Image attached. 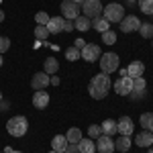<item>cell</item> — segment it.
I'll return each mask as SVG.
<instances>
[{"label":"cell","instance_id":"obj_21","mask_svg":"<svg viewBox=\"0 0 153 153\" xmlns=\"http://www.w3.org/2000/svg\"><path fill=\"white\" fill-rule=\"evenodd\" d=\"M100 129H102V135H108V137H112V135L117 133V123H114L112 118H106L104 123L100 125Z\"/></svg>","mask_w":153,"mask_h":153},{"label":"cell","instance_id":"obj_17","mask_svg":"<svg viewBox=\"0 0 153 153\" xmlns=\"http://www.w3.org/2000/svg\"><path fill=\"white\" fill-rule=\"evenodd\" d=\"M78 151L80 153H96V143H94V139H84L82 137V141L78 143Z\"/></svg>","mask_w":153,"mask_h":153},{"label":"cell","instance_id":"obj_8","mask_svg":"<svg viewBox=\"0 0 153 153\" xmlns=\"http://www.w3.org/2000/svg\"><path fill=\"white\" fill-rule=\"evenodd\" d=\"M131 90H133V78L129 76H123V78H118L117 82H114V92L120 96H129Z\"/></svg>","mask_w":153,"mask_h":153},{"label":"cell","instance_id":"obj_45","mask_svg":"<svg viewBox=\"0 0 153 153\" xmlns=\"http://www.w3.org/2000/svg\"><path fill=\"white\" fill-rule=\"evenodd\" d=\"M127 2H137V0H127Z\"/></svg>","mask_w":153,"mask_h":153},{"label":"cell","instance_id":"obj_42","mask_svg":"<svg viewBox=\"0 0 153 153\" xmlns=\"http://www.w3.org/2000/svg\"><path fill=\"white\" fill-rule=\"evenodd\" d=\"M71 2H76V4H80V2H84V0H71Z\"/></svg>","mask_w":153,"mask_h":153},{"label":"cell","instance_id":"obj_19","mask_svg":"<svg viewBox=\"0 0 153 153\" xmlns=\"http://www.w3.org/2000/svg\"><path fill=\"white\" fill-rule=\"evenodd\" d=\"M90 27H92V21H90L88 16H84V14H80V16L74 21V29H76V31H82L84 33V31H88Z\"/></svg>","mask_w":153,"mask_h":153},{"label":"cell","instance_id":"obj_2","mask_svg":"<svg viewBox=\"0 0 153 153\" xmlns=\"http://www.w3.org/2000/svg\"><path fill=\"white\" fill-rule=\"evenodd\" d=\"M6 131H8V135L12 137H23L27 135V131H29V120L25 117H12L8 118V123H6Z\"/></svg>","mask_w":153,"mask_h":153},{"label":"cell","instance_id":"obj_13","mask_svg":"<svg viewBox=\"0 0 153 153\" xmlns=\"http://www.w3.org/2000/svg\"><path fill=\"white\" fill-rule=\"evenodd\" d=\"M33 106L39 108V110H43V108L49 106V94L45 90H37L35 94H33Z\"/></svg>","mask_w":153,"mask_h":153},{"label":"cell","instance_id":"obj_11","mask_svg":"<svg viewBox=\"0 0 153 153\" xmlns=\"http://www.w3.org/2000/svg\"><path fill=\"white\" fill-rule=\"evenodd\" d=\"M49 74H45V71H39V74H35L33 76V80H31V86H33V90H45L49 86Z\"/></svg>","mask_w":153,"mask_h":153},{"label":"cell","instance_id":"obj_4","mask_svg":"<svg viewBox=\"0 0 153 153\" xmlns=\"http://www.w3.org/2000/svg\"><path fill=\"white\" fill-rule=\"evenodd\" d=\"M98 63H100V70H102V74H112V71L118 70V55H117V53H112V51L102 53Z\"/></svg>","mask_w":153,"mask_h":153},{"label":"cell","instance_id":"obj_39","mask_svg":"<svg viewBox=\"0 0 153 153\" xmlns=\"http://www.w3.org/2000/svg\"><path fill=\"white\" fill-rule=\"evenodd\" d=\"M49 84H53V86H59V78H51Z\"/></svg>","mask_w":153,"mask_h":153},{"label":"cell","instance_id":"obj_23","mask_svg":"<svg viewBox=\"0 0 153 153\" xmlns=\"http://www.w3.org/2000/svg\"><path fill=\"white\" fill-rule=\"evenodd\" d=\"M65 139H68V143H80L82 141V131L78 127H71L68 131V135H65Z\"/></svg>","mask_w":153,"mask_h":153},{"label":"cell","instance_id":"obj_10","mask_svg":"<svg viewBox=\"0 0 153 153\" xmlns=\"http://www.w3.org/2000/svg\"><path fill=\"white\" fill-rule=\"evenodd\" d=\"M133 129H135V125H133L131 117H120L117 120V133H120V135L131 137V135H133Z\"/></svg>","mask_w":153,"mask_h":153},{"label":"cell","instance_id":"obj_7","mask_svg":"<svg viewBox=\"0 0 153 153\" xmlns=\"http://www.w3.org/2000/svg\"><path fill=\"white\" fill-rule=\"evenodd\" d=\"M100 45H94V43H86L84 45V49H82V59L84 61H98L100 59Z\"/></svg>","mask_w":153,"mask_h":153},{"label":"cell","instance_id":"obj_32","mask_svg":"<svg viewBox=\"0 0 153 153\" xmlns=\"http://www.w3.org/2000/svg\"><path fill=\"white\" fill-rule=\"evenodd\" d=\"M100 135H102V129H100L98 125H90V127H88V137H90V139H98Z\"/></svg>","mask_w":153,"mask_h":153},{"label":"cell","instance_id":"obj_18","mask_svg":"<svg viewBox=\"0 0 153 153\" xmlns=\"http://www.w3.org/2000/svg\"><path fill=\"white\" fill-rule=\"evenodd\" d=\"M114 149L120 153H127L131 149V137H127V135H120L117 141H114Z\"/></svg>","mask_w":153,"mask_h":153},{"label":"cell","instance_id":"obj_50","mask_svg":"<svg viewBox=\"0 0 153 153\" xmlns=\"http://www.w3.org/2000/svg\"><path fill=\"white\" fill-rule=\"evenodd\" d=\"M151 41H153V39H151Z\"/></svg>","mask_w":153,"mask_h":153},{"label":"cell","instance_id":"obj_5","mask_svg":"<svg viewBox=\"0 0 153 153\" xmlns=\"http://www.w3.org/2000/svg\"><path fill=\"white\" fill-rule=\"evenodd\" d=\"M82 10H84V16H88L90 21H94V19H98V16H102L104 6L100 4V0H84Z\"/></svg>","mask_w":153,"mask_h":153},{"label":"cell","instance_id":"obj_22","mask_svg":"<svg viewBox=\"0 0 153 153\" xmlns=\"http://www.w3.org/2000/svg\"><path fill=\"white\" fill-rule=\"evenodd\" d=\"M92 27H94L98 33H104V31H108V29H110V23L106 21L104 16H98V19H94V21H92Z\"/></svg>","mask_w":153,"mask_h":153},{"label":"cell","instance_id":"obj_3","mask_svg":"<svg viewBox=\"0 0 153 153\" xmlns=\"http://www.w3.org/2000/svg\"><path fill=\"white\" fill-rule=\"evenodd\" d=\"M102 16H104L108 23H120V21L127 16V14H125V6H123V4H117V2H110V4L104 6Z\"/></svg>","mask_w":153,"mask_h":153},{"label":"cell","instance_id":"obj_48","mask_svg":"<svg viewBox=\"0 0 153 153\" xmlns=\"http://www.w3.org/2000/svg\"><path fill=\"white\" fill-rule=\"evenodd\" d=\"M0 2H2V0H0Z\"/></svg>","mask_w":153,"mask_h":153},{"label":"cell","instance_id":"obj_15","mask_svg":"<svg viewBox=\"0 0 153 153\" xmlns=\"http://www.w3.org/2000/svg\"><path fill=\"white\" fill-rule=\"evenodd\" d=\"M145 74V63L143 61H131V65L127 68V76L129 78H141Z\"/></svg>","mask_w":153,"mask_h":153},{"label":"cell","instance_id":"obj_41","mask_svg":"<svg viewBox=\"0 0 153 153\" xmlns=\"http://www.w3.org/2000/svg\"><path fill=\"white\" fill-rule=\"evenodd\" d=\"M2 21H4V12L0 10V23H2Z\"/></svg>","mask_w":153,"mask_h":153},{"label":"cell","instance_id":"obj_12","mask_svg":"<svg viewBox=\"0 0 153 153\" xmlns=\"http://www.w3.org/2000/svg\"><path fill=\"white\" fill-rule=\"evenodd\" d=\"M96 149H98L100 153H112L114 151V141H112V137L100 135L98 141H96Z\"/></svg>","mask_w":153,"mask_h":153},{"label":"cell","instance_id":"obj_30","mask_svg":"<svg viewBox=\"0 0 153 153\" xmlns=\"http://www.w3.org/2000/svg\"><path fill=\"white\" fill-rule=\"evenodd\" d=\"M65 57L70 59V61H78V59L82 57V51L78 47H68L65 49Z\"/></svg>","mask_w":153,"mask_h":153},{"label":"cell","instance_id":"obj_36","mask_svg":"<svg viewBox=\"0 0 153 153\" xmlns=\"http://www.w3.org/2000/svg\"><path fill=\"white\" fill-rule=\"evenodd\" d=\"M131 98H133V100H141V98H145V92H131Z\"/></svg>","mask_w":153,"mask_h":153},{"label":"cell","instance_id":"obj_43","mask_svg":"<svg viewBox=\"0 0 153 153\" xmlns=\"http://www.w3.org/2000/svg\"><path fill=\"white\" fill-rule=\"evenodd\" d=\"M147 153H153V145H151V147H149V151H147Z\"/></svg>","mask_w":153,"mask_h":153},{"label":"cell","instance_id":"obj_20","mask_svg":"<svg viewBox=\"0 0 153 153\" xmlns=\"http://www.w3.org/2000/svg\"><path fill=\"white\" fill-rule=\"evenodd\" d=\"M65 145H68L65 135H55V137H53V141H51V149H53V151H57V153H63Z\"/></svg>","mask_w":153,"mask_h":153},{"label":"cell","instance_id":"obj_27","mask_svg":"<svg viewBox=\"0 0 153 153\" xmlns=\"http://www.w3.org/2000/svg\"><path fill=\"white\" fill-rule=\"evenodd\" d=\"M102 43H104V45H114V43H117V33H114L112 29L104 31V33H102Z\"/></svg>","mask_w":153,"mask_h":153},{"label":"cell","instance_id":"obj_46","mask_svg":"<svg viewBox=\"0 0 153 153\" xmlns=\"http://www.w3.org/2000/svg\"><path fill=\"white\" fill-rule=\"evenodd\" d=\"M0 102H2V92H0Z\"/></svg>","mask_w":153,"mask_h":153},{"label":"cell","instance_id":"obj_37","mask_svg":"<svg viewBox=\"0 0 153 153\" xmlns=\"http://www.w3.org/2000/svg\"><path fill=\"white\" fill-rule=\"evenodd\" d=\"M84 45H86V41H84V39H76V41H74V47H78L80 51L84 49Z\"/></svg>","mask_w":153,"mask_h":153},{"label":"cell","instance_id":"obj_25","mask_svg":"<svg viewBox=\"0 0 153 153\" xmlns=\"http://www.w3.org/2000/svg\"><path fill=\"white\" fill-rule=\"evenodd\" d=\"M57 70H59V63L55 57L45 59V74H57Z\"/></svg>","mask_w":153,"mask_h":153},{"label":"cell","instance_id":"obj_47","mask_svg":"<svg viewBox=\"0 0 153 153\" xmlns=\"http://www.w3.org/2000/svg\"><path fill=\"white\" fill-rule=\"evenodd\" d=\"M49 153H57V151H53V149H51V151H49Z\"/></svg>","mask_w":153,"mask_h":153},{"label":"cell","instance_id":"obj_29","mask_svg":"<svg viewBox=\"0 0 153 153\" xmlns=\"http://www.w3.org/2000/svg\"><path fill=\"white\" fill-rule=\"evenodd\" d=\"M47 37H49L47 27H43V25H37V27H35V39H37V41H45Z\"/></svg>","mask_w":153,"mask_h":153},{"label":"cell","instance_id":"obj_40","mask_svg":"<svg viewBox=\"0 0 153 153\" xmlns=\"http://www.w3.org/2000/svg\"><path fill=\"white\" fill-rule=\"evenodd\" d=\"M4 153H23V151H14L12 147H6V149H4Z\"/></svg>","mask_w":153,"mask_h":153},{"label":"cell","instance_id":"obj_6","mask_svg":"<svg viewBox=\"0 0 153 153\" xmlns=\"http://www.w3.org/2000/svg\"><path fill=\"white\" fill-rule=\"evenodd\" d=\"M61 12H63L65 21H76L80 16V4H76L71 0H63L61 2Z\"/></svg>","mask_w":153,"mask_h":153},{"label":"cell","instance_id":"obj_28","mask_svg":"<svg viewBox=\"0 0 153 153\" xmlns=\"http://www.w3.org/2000/svg\"><path fill=\"white\" fill-rule=\"evenodd\" d=\"M145 88H147V84H145V78H133V90L131 92H145Z\"/></svg>","mask_w":153,"mask_h":153},{"label":"cell","instance_id":"obj_26","mask_svg":"<svg viewBox=\"0 0 153 153\" xmlns=\"http://www.w3.org/2000/svg\"><path fill=\"white\" fill-rule=\"evenodd\" d=\"M139 33H141V37H145V39H153V23H141Z\"/></svg>","mask_w":153,"mask_h":153},{"label":"cell","instance_id":"obj_33","mask_svg":"<svg viewBox=\"0 0 153 153\" xmlns=\"http://www.w3.org/2000/svg\"><path fill=\"white\" fill-rule=\"evenodd\" d=\"M35 23H37V25H43V27H47V23H49V14H47V12H43V10L37 12V14H35Z\"/></svg>","mask_w":153,"mask_h":153},{"label":"cell","instance_id":"obj_38","mask_svg":"<svg viewBox=\"0 0 153 153\" xmlns=\"http://www.w3.org/2000/svg\"><path fill=\"white\" fill-rule=\"evenodd\" d=\"M63 31H76L74 29V21H65L63 23Z\"/></svg>","mask_w":153,"mask_h":153},{"label":"cell","instance_id":"obj_31","mask_svg":"<svg viewBox=\"0 0 153 153\" xmlns=\"http://www.w3.org/2000/svg\"><path fill=\"white\" fill-rule=\"evenodd\" d=\"M139 8H141V12L153 16V0H139Z\"/></svg>","mask_w":153,"mask_h":153},{"label":"cell","instance_id":"obj_49","mask_svg":"<svg viewBox=\"0 0 153 153\" xmlns=\"http://www.w3.org/2000/svg\"><path fill=\"white\" fill-rule=\"evenodd\" d=\"M2 153H4V151H2Z\"/></svg>","mask_w":153,"mask_h":153},{"label":"cell","instance_id":"obj_24","mask_svg":"<svg viewBox=\"0 0 153 153\" xmlns=\"http://www.w3.org/2000/svg\"><path fill=\"white\" fill-rule=\"evenodd\" d=\"M141 127L143 131H151L153 133V112H143L141 114Z\"/></svg>","mask_w":153,"mask_h":153},{"label":"cell","instance_id":"obj_34","mask_svg":"<svg viewBox=\"0 0 153 153\" xmlns=\"http://www.w3.org/2000/svg\"><path fill=\"white\" fill-rule=\"evenodd\" d=\"M8 49H10V39L8 37H0V55L4 51H8Z\"/></svg>","mask_w":153,"mask_h":153},{"label":"cell","instance_id":"obj_9","mask_svg":"<svg viewBox=\"0 0 153 153\" xmlns=\"http://www.w3.org/2000/svg\"><path fill=\"white\" fill-rule=\"evenodd\" d=\"M139 27H141V21H139L137 16H133V14L125 16V19L120 21V31H123V33H133V31H139Z\"/></svg>","mask_w":153,"mask_h":153},{"label":"cell","instance_id":"obj_44","mask_svg":"<svg viewBox=\"0 0 153 153\" xmlns=\"http://www.w3.org/2000/svg\"><path fill=\"white\" fill-rule=\"evenodd\" d=\"M0 68H2V55H0Z\"/></svg>","mask_w":153,"mask_h":153},{"label":"cell","instance_id":"obj_1","mask_svg":"<svg viewBox=\"0 0 153 153\" xmlns=\"http://www.w3.org/2000/svg\"><path fill=\"white\" fill-rule=\"evenodd\" d=\"M110 88H112V82H110L108 74H102V71L96 74L88 84V92H90V96L94 100H104L108 96V92H110Z\"/></svg>","mask_w":153,"mask_h":153},{"label":"cell","instance_id":"obj_16","mask_svg":"<svg viewBox=\"0 0 153 153\" xmlns=\"http://www.w3.org/2000/svg\"><path fill=\"white\" fill-rule=\"evenodd\" d=\"M135 145H139V147H151L153 145V133L151 131H141L135 137Z\"/></svg>","mask_w":153,"mask_h":153},{"label":"cell","instance_id":"obj_35","mask_svg":"<svg viewBox=\"0 0 153 153\" xmlns=\"http://www.w3.org/2000/svg\"><path fill=\"white\" fill-rule=\"evenodd\" d=\"M63 153H80L78 151V143H68L65 149H63Z\"/></svg>","mask_w":153,"mask_h":153},{"label":"cell","instance_id":"obj_14","mask_svg":"<svg viewBox=\"0 0 153 153\" xmlns=\"http://www.w3.org/2000/svg\"><path fill=\"white\" fill-rule=\"evenodd\" d=\"M63 23H65L63 16H51L49 23H47L49 35H57V33H61V31H63Z\"/></svg>","mask_w":153,"mask_h":153}]
</instances>
